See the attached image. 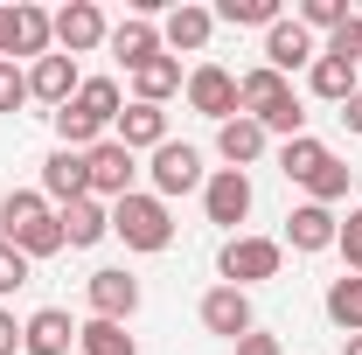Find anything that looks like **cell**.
<instances>
[{
    "label": "cell",
    "instance_id": "16",
    "mask_svg": "<svg viewBox=\"0 0 362 355\" xmlns=\"http://www.w3.org/2000/svg\"><path fill=\"white\" fill-rule=\"evenodd\" d=\"M70 342H77V320H70L63 307L28 313V327H21V349L28 355H70Z\"/></svg>",
    "mask_w": 362,
    "mask_h": 355
},
{
    "label": "cell",
    "instance_id": "35",
    "mask_svg": "<svg viewBox=\"0 0 362 355\" xmlns=\"http://www.w3.org/2000/svg\"><path fill=\"white\" fill-rule=\"evenodd\" d=\"M21 105H28V77L14 63H0V112H21Z\"/></svg>",
    "mask_w": 362,
    "mask_h": 355
},
{
    "label": "cell",
    "instance_id": "22",
    "mask_svg": "<svg viewBox=\"0 0 362 355\" xmlns=\"http://www.w3.org/2000/svg\"><path fill=\"white\" fill-rule=\"evenodd\" d=\"M63 244H77V251H84V244H98V237H105V230H112V216H105V209H98V202H63Z\"/></svg>",
    "mask_w": 362,
    "mask_h": 355
},
{
    "label": "cell",
    "instance_id": "30",
    "mask_svg": "<svg viewBox=\"0 0 362 355\" xmlns=\"http://www.w3.org/2000/svg\"><path fill=\"white\" fill-rule=\"evenodd\" d=\"M349 14H356L349 0H307V7H300V28H327V35H334Z\"/></svg>",
    "mask_w": 362,
    "mask_h": 355
},
{
    "label": "cell",
    "instance_id": "11",
    "mask_svg": "<svg viewBox=\"0 0 362 355\" xmlns=\"http://www.w3.org/2000/svg\"><path fill=\"white\" fill-rule=\"evenodd\" d=\"M202 327L209 334H223V342H244L258 320H251V293H237V286H216L209 300H202Z\"/></svg>",
    "mask_w": 362,
    "mask_h": 355
},
{
    "label": "cell",
    "instance_id": "28",
    "mask_svg": "<svg viewBox=\"0 0 362 355\" xmlns=\"http://www.w3.org/2000/svg\"><path fill=\"white\" fill-rule=\"evenodd\" d=\"M77 342H84V355H139L133 334H126L119 320H84V327H77Z\"/></svg>",
    "mask_w": 362,
    "mask_h": 355
},
{
    "label": "cell",
    "instance_id": "21",
    "mask_svg": "<svg viewBox=\"0 0 362 355\" xmlns=\"http://www.w3.org/2000/svg\"><path fill=\"white\" fill-rule=\"evenodd\" d=\"M327 161H334V153H327L314 133H300V139H286V146H279V175H286V181H314Z\"/></svg>",
    "mask_w": 362,
    "mask_h": 355
},
{
    "label": "cell",
    "instance_id": "10",
    "mask_svg": "<svg viewBox=\"0 0 362 355\" xmlns=\"http://www.w3.org/2000/svg\"><path fill=\"white\" fill-rule=\"evenodd\" d=\"M202 209H209V223H223V230H237V223L251 216V181L237 175V168H223V175L202 181Z\"/></svg>",
    "mask_w": 362,
    "mask_h": 355
},
{
    "label": "cell",
    "instance_id": "39",
    "mask_svg": "<svg viewBox=\"0 0 362 355\" xmlns=\"http://www.w3.org/2000/svg\"><path fill=\"white\" fill-rule=\"evenodd\" d=\"M341 342H349V349H341V355H362V334H341Z\"/></svg>",
    "mask_w": 362,
    "mask_h": 355
},
{
    "label": "cell",
    "instance_id": "2",
    "mask_svg": "<svg viewBox=\"0 0 362 355\" xmlns=\"http://www.w3.org/2000/svg\"><path fill=\"white\" fill-rule=\"evenodd\" d=\"M0 223H7V244L35 265V258H49V251H63V223L49 216L42 195H7L0 202Z\"/></svg>",
    "mask_w": 362,
    "mask_h": 355
},
{
    "label": "cell",
    "instance_id": "15",
    "mask_svg": "<svg viewBox=\"0 0 362 355\" xmlns=\"http://www.w3.org/2000/svg\"><path fill=\"white\" fill-rule=\"evenodd\" d=\"M42 188L56 195V202H84L90 195V161L70 153V146H56V153L42 161Z\"/></svg>",
    "mask_w": 362,
    "mask_h": 355
},
{
    "label": "cell",
    "instance_id": "3",
    "mask_svg": "<svg viewBox=\"0 0 362 355\" xmlns=\"http://www.w3.org/2000/svg\"><path fill=\"white\" fill-rule=\"evenodd\" d=\"M112 230H119L133 251H168V244H175V216H168L160 195H126V202H112Z\"/></svg>",
    "mask_w": 362,
    "mask_h": 355
},
{
    "label": "cell",
    "instance_id": "25",
    "mask_svg": "<svg viewBox=\"0 0 362 355\" xmlns=\"http://www.w3.org/2000/svg\"><path fill=\"white\" fill-rule=\"evenodd\" d=\"M133 91H139V105H160V98H175V91H181V63H175V56H153V63H139V70H133Z\"/></svg>",
    "mask_w": 362,
    "mask_h": 355
},
{
    "label": "cell",
    "instance_id": "31",
    "mask_svg": "<svg viewBox=\"0 0 362 355\" xmlns=\"http://www.w3.org/2000/svg\"><path fill=\"white\" fill-rule=\"evenodd\" d=\"M307 188H314V202L327 209V202H341V195H349V168H341V161H327V168H320Z\"/></svg>",
    "mask_w": 362,
    "mask_h": 355
},
{
    "label": "cell",
    "instance_id": "9",
    "mask_svg": "<svg viewBox=\"0 0 362 355\" xmlns=\"http://www.w3.org/2000/svg\"><path fill=\"white\" fill-rule=\"evenodd\" d=\"M84 161H90V195H112V202L133 195V153H126L119 139H98Z\"/></svg>",
    "mask_w": 362,
    "mask_h": 355
},
{
    "label": "cell",
    "instance_id": "23",
    "mask_svg": "<svg viewBox=\"0 0 362 355\" xmlns=\"http://www.w3.org/2000/svg\"><path fill=\"white\" fill-rule=\"evenodd\" d=\"M307 84H314V98H327V105H349V98H356V63H334V56H314Z\"/></svg>",
    "mask_w": 362,
    "mask_h": 355
},
{
    "label": "cell",
    "instance_id": "18",
    "mask_svg": "<svg viewBox=\"0 0 362 355\" xmlns=\"http://www.w3.org/2000/svg\"><path fill=\"white\" fill-rule=\"evenodd\" d=\"M119 146H126V153L168 146V112H160V105H126V112H119Z\"/></svg>",
    "mask_w": 362,
    "mask_h": 355
},
{
    "label": "cell",
    "instance_id": "29",
    "mask_svg": "<svg viewBox=\"0 0 362 355\" xmlns=\"http://www.w3.org/2000/svg\"><path fill=\"white\" fill-rule=\"evenodd\" d=\"M216 21H230V28H272V21H286V14H279V0H223Z\"/></svg>",
    "mask_w": 362,
    "mask_h": 355
},
{
    "label": "cell",
    "instance_id": "4",
    "mask_svg": "<svg viewBox=\"0 0 362 355\" xmlns=\"http://www.w3.org/2000/svg\"><path fill=\"white\" fill-rule=\"evenodd\" d=\"M279 258H286V244H272V237H230L223 244V279L244 293V286H258V279H279Z\"/></svg>",
    "mask_w": 362,
    "mask_h": 355
},
{
    "label": "cell",
    "instance_id": "1",
    "mask_svg": "<svg viewBox=\"0 0 362 355\" xmlns=\"http://www.w3.org/2000/svg\"><path fill=\"white\" fill-rule=\"evenodd\" d=\"M237 112L258 119L265 133H286V139L307 133V112H300V98H293V84H286L279 70H251V77H237Z\"/></svg>",
    "mask_w": 362,
    "mask_h": 355
},
{
    "label": "cell",
    "instance_id": "37",
    "mask_svg": "<svg viewBox=\"0 0 362 355\" xmlns=\"http://www.w3.org/2000/svg\"><path fill=\"white\" fill-rule=\"evenodd\" d=\"M14 349H21V327H14V313L0 307V355H14Z\"/></svg>",
    "mask_w": 362,
    "mask_h": 355
},
{
    "label": "cell",
    "instance_id": "12",
    "mask_svg": "<svg viewBox=\"0 0 362 355\" xmlns=\"http://www.w3.org/2000/svg\"><path fill=\"white\" fill-rule=\"evenodd\" d=\"M56 21V42H63V56H84V49H98L112 28H105V14L90 7V0H70L63 14H49Z\"/></svg>",
    "mask_w": 362,
    "mask_h": 355
},
{
    "label": "cell",
    "instance_id": "33",
    "mask_svg": "<svg viewBox=\"0 0 362 355\" xmlns=\"http://www.w3.org/2000/svg\"><path fill=\"white\" fill-rule=\"evenodd\" d=\"M334 251H341V258H349V272L362 279V209H349V216H341V237H334Z\"/></svg>",
    "mask_w": 362,
    "mask_h": 355
},
{
    "label": "cell",
    "instance_id": "36",
    "mask_svg": "<svg viewBox=\"0 0 362 355\" xmlns=\"http://www.w3.org/2000/svg\"><path fill=\"white\" fill-rule=\"evenodd\" d=\"M237 355H279V334H258V327H251V334L237 342Z\"/></svg>",
    "mask_w": 362,
    "mask_h": 355
},
{
    "label": "cell",
    "instance_id": "26",
    "mask_svg": "<svg viewBox=\"0 0 362 355\" xmlns=\"http://www.w3.org/2000/svg\"><path fill=\"white\" fill-rule=\"evenodd\" d=\"M209 28H216V14H209V7H175V14H168V28H160V42L202 49V42H209Z\"/></svg>",
    "mask_w": 362,
    "mask_h": 355
},
{
    "label": "cell",
    "instance_id": "20",
    "mask_svg": "<svg viewBox=\"0 0 362 355\" xmlns=\"http://www.w3.org/2000/svg\"><path fill=\"white\" fill-rule=\"evenodd\" d=\"M216 153H223L230 168L244 175V168H251V161L265 153V126H258V119H230L223 133H216Z\"/></svg>",
    "mask_w": 362,
    "mask_h": 355
},
{
    "label": "cell",
    "instance_id": "14",
    "mask_svg": "<svg viewBox=\"0 0 362 355\" xmlns=\"http://www.w3.org/2000/svg\"><path fill=\"white\" fill-rule=\"evenodd\" d=\"M334 237H341V216L320 209V202H307V209L286 216V244L293 251H334Z\"/></svg>",
    "mask_w": 362,
    "mask_h": 355
},
{
    "label": "cell",
    "instance_id": "13",
    "mask_svg": "<svg viewBox=\"0 0 362 355\" xmlns=\"http://www.w3.org/2000/svg\"><path fill=\"white\" fill-rule=\"evenodd\" d=\"M300 63L314 70V35H307L300 21H272L265 28V70L286 77V70H300Z\"/></svg>",
    "mask_w": 362,
    "mask_h": 355
},
{
    "label": "cell",
    "instance_id": "38",
    "mask_svg": "<svg viewBox=\"0 0 362 355\" xmlns=\"http://www.w3.org/2000/svg\"><path fill=\"white\" fill-rule=\"evenodd\" d=\"M341 126H349V133H362V91L349 98V105H341Z\"/></svg>",
    "mask_w": 362,
    "mask_h": 355
},
{
    "label": "cell",
    "instance_id": "6",
    "mask_svg": "<svg viewBox=\"0 0 362 355\" xmlns=\"http://www.w3.org/2000/svg\"><path fill=\"white\" fill-rule=\"evenodd\" d=\"M84 293H90V313H98V320H119V327H126L139 313V279L133 272H90Z\"/></svg>",
    "mask_w": 362,
    "mask_h": 355
},
{
    "label": "cell",
    "instance_id": "32",
    "mask_svg": "<svg viewBox=\"0 0 362 355\" xmlns=\"http://www.w3.org/2000/svg\"><path fill=\"white\" fill-rule=\"evenodd\" d=\"M334 63H362V14H349L341 28H334V42H327Z\"/></svg>",
    "mask_w": 362,
    "mask_h": 355
},
{
    "label": "cell",
    "instance_id": "27",
    "mask_svg": "<svg viewBox=\"0 0 362 355\" xmlns=\"http://www.w3.org/2000/svg\"><path fill=\"white\" fill-rule=\"evenodd\" d=\"M327 320L341 334H362V279H334L327 286Z\"/></svg>",
    "mask_w": 362,
    "mask_h": 355
},
{
    "label": "cell",
    "instance_id": "34",
    "mask_svg": "<svg viewBox=\"0 0 362 355\" xmlns=\"http://www.w3.org/2000/svg\"><path fill=\"white\" fill-rule=\"evenodd\" d=\"M21 286H28V258L0 237V293H21Z\"/></svg>",
    "mask_w": 362,
    "mask_h": 355
},
{
    "label": "cell",
    "instance_id": "8",
    "mask_svg": "<svg viewBox=\"0 0 362 355\" xmlns=\"http://www.w3.org/2000/svg\"><path fill=\"white\" fill-rule=\"evenodd\" d=\"M153 188H160V202H168V195H188V188H202V153L181 146V139L153 146Z\"/></svg>",
    "mask_w": 362,
    "mask_h": 355
},
{
    "label": "cell",
    "instance_id": "17",
    "mask_svg": "<svg viewBox=\"0 0 362 355\" xmlns=\"http://www.w3.org/2000/svg\"><path fill=\"white\" fill-rule=\"evenodd\" d=\"M28 98H42V105L63 112V105L77 98V63H70V56H42V63L28 70Z\"/></svg>",
    "mask_w": 362,
    "mask_h": 355
},
{
    "label": "cell",
    "instance_id": "19",
    "mask_svg": "<svg viewBox=\"0 0 362 355\" xmlns=\"http://www.w3.org/2000/svg\"><path fill=\"white\" fill-rule=\"evenodd\" d=\"M112 56H119L126 70H139V63H153V56H160V28H153L146 14H133V21H119V28H112Z\"/></svg>",
    "mask_w": 362,
    "mask_h": 355
},
{
    "label": "cell",
    "instance_id": "24",
    "mask_svg": "<svg viewBox=\"0 0 362 355\" xmlns=\"http://www.w3.org/2000/svg\"><path fill=\"white\" fill-rule=\"evenodd\" d=\"M70 105L84 112V119H90V126H98V133H105V126L119 119V84H112V77H84V84H77V98H70Z\"/></svg>",
    "mask_w": 362,
    "mask_h": 355
},
{
    "label": "cell",
    "instance_id": "7",
    "mask_svg": "<svg viewBox=\"0 0 362 355\" xmlns=\"http://www.w3.org/2000/svg\"><path fill=\"white\" fill-rule=\"evenodd\" d=\"M188 105L202 112V119H223L237 112V77H230L223 63H202V70H188Z\"/></svg>",
    "mask_w": 362,
    "mask_h": 355
},
{
    "label": "cell",
    "instance_id": "5",
    "mask_svg": "<svg viewBox=\"0 0 362 355\" xmlns=\"http://www.w3.org/2000/svg\"><path fill=\"white\" fill-rule=\"evenodd\" d=\"M56 42V21L42 7H0V56H35L42 63Z\"/></svg>",
    "mask_w": 362,
    "mask_h": 355
}]
</instances>
